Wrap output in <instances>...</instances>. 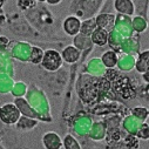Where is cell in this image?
<instances>
[{
  "label": "cell",
  "instance_id": "obj_1",
  "mask_svg": "<svg viewBox=\"0 0 149 149\" xmlns=\"http://www.w3.org/2000/svg\"><path fill=\"white\" fill-rule=\"evenodd\" d=\"M42 60V66L47 70H56L61 66V56L56 51H47Z\"/></svg>",
  "mask_w": 149,
  "mask_h": 149
},
{
  "label": "cell",
  "instance_id": "obj_2",
  "mask_svg": "<svg viewBox=\"0 0 149 149\" xmlns=\"http://www.w3.org/2000/svg\"><path fill=\"white\" fill-rule=\"evenodd\" d=\"M0 118L6 123H13L19 119V110L13 104H6L0 108Z\"/></svg>",
  "mask_w": 149,
  "mask_h": 149
},
{
  "label": "cell",
  "instance_id": "obj_3",
  "mask_svg": "<svg viewBox=\"0 0 149 149\" xmlns=\"http://www.w3.org/2000/svg\"><path fill=\"white\" fill-rule=\"evenodd\" d=\"M80 27H81V22L78 18L75 17H69L65 20L63 22V28L66 31L67 34L69 35H75L79 33L80 31Z\"/></svg>",
  "mask_w": 149,
  "mask_h": 149
},
{
  "label": "cell",
  "instance_id": "obj_4",
  "mask_svg": "<svg viewBox=\"0 0 149 149\" xmlns=\"http://www.w3.org/2000/svg\"><path fill=\"white\" fill-rule=\"evenodd\" d=\"M107 38H108L107 31L103 29V28H101V27L96 28V29L93 32V34H92V40H93V42L96 44V45H99V46L106 45V44H107Z\"/></svg>",
  "mask_w": 149,
  "mask_h": 149
},
{
  "label": "cell",
  "instance_id": "obj_5",
  "mask_svg": "<svg viewBox=\"0 0 149 149\" xmlns=\"http://www.w3.org/2000/svg\"><path fill=\"white\" fill-rule=\"evenodd\" d=\"M79 55H80L79 51H78L77 48L72 47V46L66 47L65 51L62 52V56H63V59H65L67 62H75V61L79 59Z\"/></svg>",
  "mask_w": 149,
  "mask_h": 149
},
{
  "label": "cell",
  "instance_id": "obj_6",
  "mask_svg": "<svg viewBox=\"0 0 149 149\" xmlns=\"http://www.w3.org/2000/svg\"><path fill=\"white\" fill-rule=\"evenodd\" d=\"M102 61L107 67H114L116 65V55L113 52H107L102 55Z\"/></svg>",
  "mask_w": 149,
  "mask_h": 149
},
{
  "label": "cell",
  "instance_id": "obj_7",
  "mask_svg": "<svg viewBox=\"0 0 149 149\" xmlns=\"http://www.w3.org/2000/svg\"><path fill=\"white\" fill-rule=\"evenodd\" d=\"M133 114L136 118H139L141 120H144L148 116V109L147 108H143V107H136V108L133 109Z\"/></svg>",
  "mask_w": 149,
  "mask_h": 149
},
{
  "label": "cell",
  "instance_id": "obj_8",
  "mask_svg": "<svg viewBox=\"0 0 149 149\" xmlns=\"http://www.w3.org/2000/svg\"><path fill=\"white\" fill-rule=\"evenodd\" d=\"M42 59V51L34 47L32 51V62L33 63H39Z\"/></svg>",
  "mask_w": 149,
  "mask_h": 149
},
{
  "label": "cell",
  "instance_id": "obj_9",
  "mask_svg": "<svg viewBox=\"0 0 149 149\" xmlns=\"http://www.w3.org/2000/svg\"><path fill=\"white\" fill-rule=\"evenodd\" d=\"M7 45L8 44V40L6 39V38H0V45Z\"/></svg>",
  "mask_w": 149,
  "mask_h": 149
},
{
  "label": "cell",
  "instance_id": "obj_10",
  "mask_svg": "<svg viewBox=\"0 0 149 149\" xmlns=\"http://www.w3.org/2000/svg\"><path fill=\"white\" fill-rule=\"evenodd\" d=\"M3 4H4V0H0V6H1Z\"/></svg>",
  "mask_w": 149,
  "mask_h": 149
}]
</instances>
